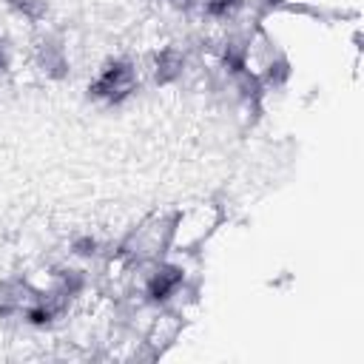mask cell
I'll list each match as a JSON object with an SVG mask.
<instances>
[{
    "label": "cell",
    "mask_w": 364,
    "mask_h": 364,
    "mask_svg": "<svg viewBox=\"0 0 364 364\" xmlns=\"http://www.w3.org/2000/svg\"><path fill=\"white\" fill-rule=\"evenodd\" d=\"M3 71H6V51L0 48V74H3Z\"/></svg>",
    "instance_id": "cell-7"
},
{
    "label": "cell",
    "mask_w": 364,
    "mask_h": 364,
    "mask_svg": "<svg viewBox=\"0 0 364 364\" xmlns=\"http://www.w3.org/2000/svg\"><path fill=\"white\" fill-rule=\"evenodd\" d=\"M57 316V304L48 299H43V301H37V304H31V307H26V321L31 324V327H46V324H51V318Z\"/></svg>",
    "instance_id": "cell-3"
},
{
    "label": "cell",
    "mask_w": 364,
    "mask_h": 364,
    "mask_svg": "<svg viewBox=\"0 0 364 364\" xmlns=\"http://www.w3.org/2000/svg\"><path fill=\"white\" fill-rule=\"evenodd\" d=\"M97 250V242L91 239V236H85V239H77L74 242V253H80V256H91Z\"/></svg>",
    "instance_id": "cell-6"
},
{
    "label": "cell",
    "mask_w": 364,
    "mask_h": 364,
    "mask_svg": "<svg viewBox=\"0 0 364 364\" xmlns=\"http://www.w3.org/2000/svg\"><path fill=\"white\" fill-rule=\"evenodd\" d=\"M179 68H182V60H179L173 51H165V54H159V60H156V80L165 82V80H171L173 74H179Z\"/></svg>",
    "instance_id": "cell-4"
},
{
    "label": "cell",
    "mask_w": 364,
    "mask_h": 364,
    "mask_svg": "<svg viewBox=\"0 0 364 364\" xmlns=\"http://www.w3.org/2000/svg\"><path fill=\"white\" fill-rule=\"evenodd\" d=\"M287 77H290V65H287V60H276V63L267 65V82L279 85V82H284Z\"/></svg>",
    "instance_id": "cell-5"
},
{
    "label": "cell",
    "mask_w": 364,
    "mask_h": 364,
    "mask_svg": "<svg viewBox=\"0 0 364 364\" xmlns=\"http://www.w3.org/2000/svg\"><path fill=\"white\" fill-rule=\"evenodd\" d=\"M182 270L179 267H159L151 279H148V284H145V296H148V301H154V304H162V301H168L179 287H182Z\"/></svg>",
    "instance_id": "cell-2"
},
{
    "label": "cell",
    "mask_w": 364,
    "mask_h": 364,
    "mask_svg": "<svg viewBox=\"0 0 364 364\" xmlns=\"http://www.w3.org/2000/svg\"><path fill=\"white\" fill-rule=\"evenodd\" d=\"M134 88V68L125 63V60H117V63H108L102 68V74L91 82V97H108L111 102H119L125 94H131Z\"/></svg>",
    "instance_id": "cell-1"
}]
</instances>
